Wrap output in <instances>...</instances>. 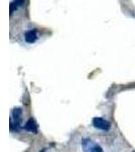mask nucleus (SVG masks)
<instances>
[{"mask_svg":"<svg viewBox=\"0 0 135 152\" xmlns=\"http://www.w3.org/2000/svg\"><path fill=\"white\" fill-rule=\"evenodd\" d=\"M21 116H23V111L21 107H15L13 109L11 114L10 120V130L11 131H18L21 128Z\"/></svg>","mask_w":135,"mask_h":152,"instance_id":"nucleus-1","label":"nucleus"},{"mask_svg":"<svg viewBox=\"0 0 135 152\" xmlns=\"http://www.w3.org/2000/svg\"><path fill=\"white\" fill-rule=\"evenodd\" d=\"M82 149L83 152H104L99 144L88 138H84L82 140Z\"/></svg>","mask_w":135,"mask_h":152,"instance_id":"nucleus-2","label":"nucleus"},{"mask_svg":"<svg viewBox=\"0 0 135 152\" xmlns=\"http://www.w3.org/2000/svg\"><path fill=\"white\" fill-rule=\"evenodd\" d=\"M92 126L97 129L103 130V131H109L111 128V123L104 118L95 117L92 119Z\"/></svg>","mask_w":135,"mask_h":152,"instance_id":"nucleus-3","label":"nucleus"},{"mask_svg":"<svg viewBox=\"0 0 135 152\" xmlns=\"http://www.w3.org/2000/svg\"><path fill=\"white\" fill-rule=\"evenodd\" d=\"M23 128H24V130H26V131L32 132V133H34V134H37L38 133L39 126H38V124H37V122L35 121V119L29 118L28 120V122L26 123V125H24Z\"/></svg>","mask_w":135,"mask_h":152,"instance_id":"nucleus-4","label":"nucleus"},{"mask_svg":"<svg viewBox=\"0 0 135 152\" xmlns=\"http://www.w3.org/2000/svg\"><path fill=\"white\" fill-rule=\"evenodd\" d=\"M37 39H38V35H37L36 29H29V31H26V34H24V40L29 44L35 43Z\"/></svg>","mask_w":135,"mask_h":152,"instance_id":"nucleus-5","label":"nucleus"},{"mask_svg":"<svg viewBox=\"0 0 135 152\" xmlns=\"http://www.w3.org/2000/svg\"><path fill=\"white\" fill-rule=\"evenodd\" d=\"M23 3V1H12L10 3V5H9V7H10V14L13 13V11L15 10V9H18Z\"/></svg>","mask_w":135,"mask_h":152,"instance_id":"nucleus-6","label":"nucleus"},{"mask_svg":"<svg viewBox=\"0 0 135 152\" xmlns=\"http://www.w3.org/2000/svg\"><path fill=\"white\" fill-rule=\"evenodd\" d=\"M41 152H46V149H42Z\"/></svg>","mask_w":135,"mask_h":152,"instance_id":"nucleus-7","label":"nucleus"}]
</instances>
